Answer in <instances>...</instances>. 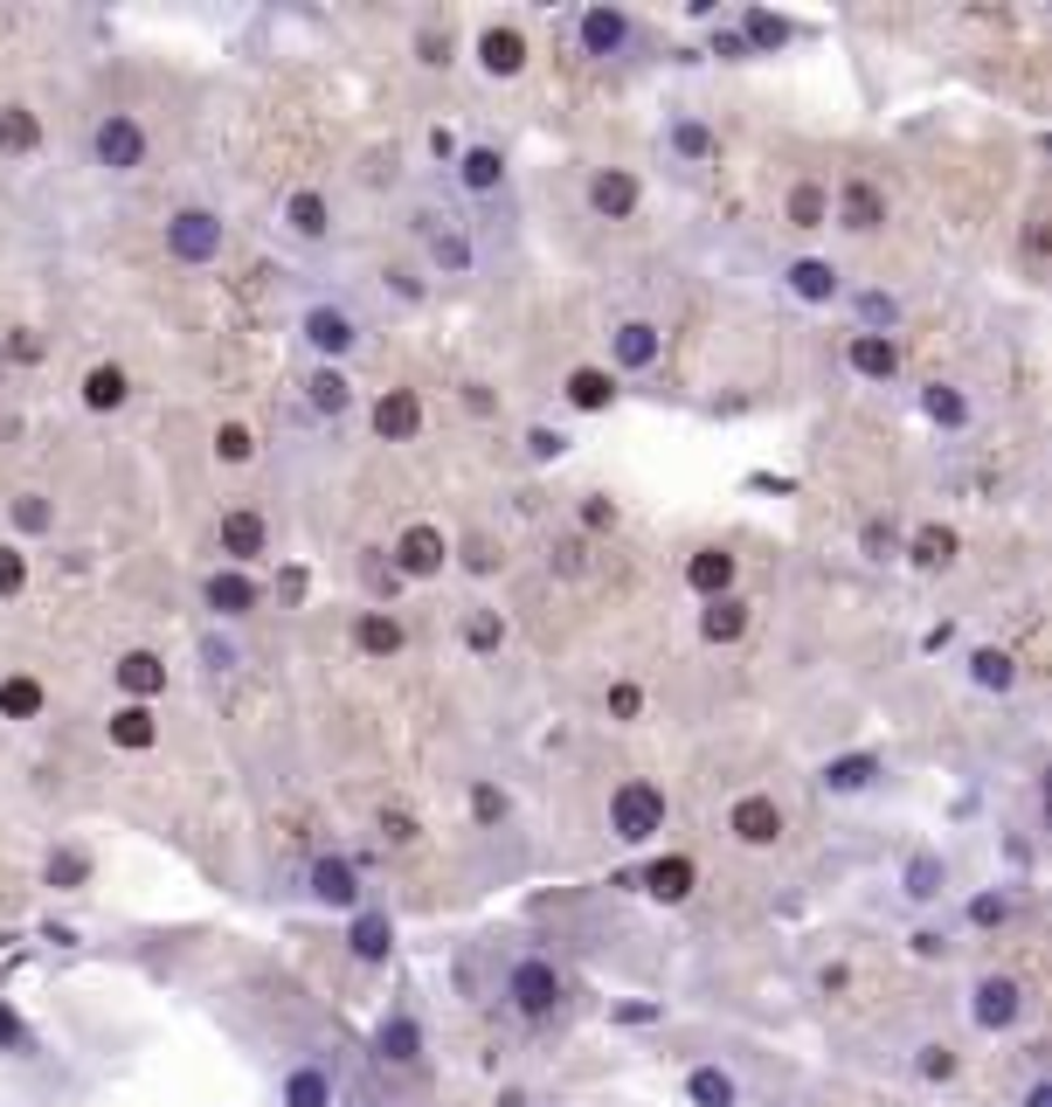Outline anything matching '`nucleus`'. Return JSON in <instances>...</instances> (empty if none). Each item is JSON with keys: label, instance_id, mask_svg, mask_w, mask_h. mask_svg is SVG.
<instances>
[{"label": "nucleus", "instance_id": "nucleus-1", "mask_svg": "<svg viewBox=\"0 0 1052 1107\" xmlns=\"http://www.w3.org/2000/svg\"><path fill=\"white\" fill-rule=\"evenodd\" d=\"M665 790L658 782H644V776H630V782H616L610 790V831L624 838V844H651L658 831H665Z\"/></svg>", "mask_w": 1052, "mask_h": 1107}, {"label": "nucleus", "instance_id": "nucleus-2", "mask_svg": "<svg viewBox=\"0 0 1052 1107\" xmlns=\"http://www.w3.org/2000/svg\"><path fill=\"white\" fill-rule=\"evenodd\" d=\"M146 153H153V139H146V125L132 118V111H104V118L90 125V160H98L104 174H139Z\"/></svg>", "mask_w": 1052, "mask_h": 1107}, {"label": "nucleus", "instance_id": "nucleus-3", "mask_svg": "<svg viewBox=\"0 0 1052 1107\" xmlns=\"http://www.w3.org/2000/svg\"><path fill=\"white\" fill-rule=\"evenodd\" d=\"M229 250V229H222V215L215 209H174L166 215V256L174 264H215V256Z\"/></svg>", "mask_w": 1052, "mask_h": 1107}, {"label": "nucleus", "instance_id": "nucleus-4", "mask_svg": "<svg viewBox=\"0 0 1052 1107\" xmlns=\"http://www.w3.org/2000/svg\"><path fill=\"white\" fill-rule=\"evenodd\" d=\"M505 997H513L519 1018H554V1004H561V969L548 963V955H519L513 976H505Z\"/></svg>", "mask_w": 1052, "mask_h": 1107}, {"label": "nucleus", "instance_id": "nucleus-5", "mask_svg": "<svg viewBox=\"0 0 1052 1107\" xmlns=\"http://www.w3.org/2000/svg\"><path fill=\"white\" fill-rule=\"evenodd\" d=\"M305 347L318 353V367H340L353 347H361V318L347 305H312L305 312Z\"/></svg>", "mask_w": 1052, "mask_h": 1107}, {"label": "nucleus", "instance_id": "nucleus-6", "mask_svg": "<svg viewBox=\"0 0 1052 1107\" xmlns=\"http://www.w3.org/2000/svg\"><path fill=\"white\" fill-rule=\"evenodd\" d=\"M443 568H450V540H443V527L416 519V527L394 540V575H402V581H437Z\"/></svg>", "mask_w": 1052, "mask_h": 1107}, {"label": "nucleus", "instance_id": "nucleus-7", "mask_svg": "<svg viewBox=\"0 0 1052 1107\" xmlns=\"http://www.w3.org/2000/svg\"><path fill=\"white\" fill-rule=\"evenodd\" d=\"M215 548H222V568H250V561L271 548V527H263L256 505H229L215 519Z\"/></svg>", "mask_w": 1052, "mask_h": 1107}, {"label": "nucleus", "instance_id": "nucleus-8", "mask_svg": "<svg viewBox=\"0 0 1052 1107\" xmlns=\"http://www.w3.org/2000/svg\"><path fill=\"white\" fill-rule=\"evenodd\" d=\"M665 361V326H651V318H624V326H610V367L616 374H644Z\"/></svg>", "mask_w": 1052, "mask_h": 1107}, {"label": "nucleus", "instance_id": "nucleus-9", "mask_svg": "<svg viewBox=\"0 0 1052 1107\" xmlns=\"http://www.w3.org/2000/svg\"><path fill=\"white\" fill-rule=\"evenodd\" d=\"M727 831H735L741 844H755V852H768V844H782V803L762 796V790L735 796V810H727Z\"/></svg>", "mask_w": 1052, "mask_h": 1107}, {"label": "nucleus", "instance_id": "nucleus-10", "mask_svg": "<svg viewBox=\"0 0 1052 1107\" xmlns=\"http://www.w3.org/2000/svg\"><path fill=\"white\" fill-rule=\"evenodd\" d=\"M630 35H637V28H630L624 8H581V22H575V42H581V55H596V63L624 55Z\"/></svg>", "mask_w": 1052, "mask_h": 1107}, {"label": "nucleus", "instance_id": "nucleus-11", "mask_svg": "<svg viewBox=\"0 0 1052 1107\" xmlns=\"http://www.w3.org/2000/svg\"><path fill=\"white\" fill-rule=\"evenodd\" d=\"M637 201H644V187H637L630 166H596V174H589V215H603V222H630V215H637Z\"/></svg>", "mask_w": 1052, "mask_h": 1107}, {"label": "nucleus", "instance_id": "nucleus-12", "mask_svg": "<svg viewBox=\"0 0 1052 1107\" xmlns=\"http://www.w3.org/2000/svg\"><path fill=\"white\" fill-rule=\"evenodd\" d=\"M831 222H838V229H852V236L887 229V194H879L873 180H844L831 194Z\"/></svg>", "mask_w": 1052, "mask_h": 1107}, {"label": "nucleus", "instance_id": "nucleus-13", "mask_svg": "<svg viewBox=\"0 0 1052 1107\" xmlns=\"http://www.w3.org/2000/svg\"><path fill=\"white\" fill-rule=\"evenodd\" d=\"M526 55H534V49H526V35L513 28V22H485L478 28V70H485V77H519V70H526Z\"/></svg>", "mask_w": 1052, "mask_h": 1107}, {"label": "nucleus", "instance_id": "nucleus-14", "mask_svg": "<svg viewBox=\"0 0 1052 1107\" xmlns=\"http://www.w3.org/2000/svg\"><path fill=\"white\" fill-rule=\"evenodd\" d=\"M844 367H852L859 381L887 388L900 374V340H893V332H852V340H844Z\"/></svg>", "mask_w": 1052, "mask_h": 1107}, {"label": "nucleus", "instance_id": "nucleus-15", "mask_svg": "<svg viewBox=\"0 0 1052 1107\" xmlns=\"http://www.w3.org/2000/svg\"><path fill=\"white\" fill-rule=\"evenodd\" d=\"M201 603H209L215 616H256L263 589H256V575H250V568H215L209 581H201Z\"/></svg>", "mask_w": 1052, "mask_h": 1107}, {"label": "nucleus", "instance_id": "nucleus-16", "mask_svg": "<svg viewBox=\"0 0 1052 1107\" xmlns=\"http://www.w3.org/2000/svg\"><path fill=\"white\" fill-rule=\"evenodd\" d=\"M111 685H118L125 700L153 706L160 692H166V658H160V651H125V658L111 665Z\"/></svg>", "mask_w": 1052, "mask_h": 1107}, {"label": "nucleus", "instance_id": "nucleus-17", "mask_svg": "<svg viewBox=\"0 0 1052 1107\" xmlns=\"http://www.w3.org/2000/svg\"><path fill=\"white\" fill-rule=\"evenodd\" d=\"M423 429V395L416 388H388V395H374V437L381 443H409Z\"/></svg>", "mask_w": 1052, "mask_h": 1107}, {"label": "nucleus", "instance_id": "nucleus-18", "mask_svg": "<svg viewBox=\"0 0 1052 1107\" xmlns=\"http://www.w3.org/2000/svg\"><path fill=\"white\" fill-rule=\"evenodd\" d=\"M789 298H803V305H831V298L844 291V271L831 264V256H797V264L782 271Z\"/></svg>", "mask_w": 1052, "mask_h": 1107}, {"label": "nucleus", "instance_id": "nucleus-19", "mask_svg": "<svg viewBox=\"0 0 1052 1107\" xmlns=\"http://www.w3.org/2000/svg\"><path fill=\"white\" fill-rule=\"evenodd\" d=\"M1018 1010H1025L1018 976H984V983H976V1024H984V1031H1011V1024H1018Z\"/></svg>", "mask_w": 1052, "mask_h": 1107}, {"label": "nucleus", "instance_id": "nucleus-20", "mask_svg": "<svg viewBox=\"0 0 1052 1107\" xmlns=\"http://www.w3.org/2000/svg\"><path fill=\"white\" fill-rule=\"evenodd\" d=\"M104 741H111V747H125V755H146V747L160 741V720H153V706H139V700H118V706H111V720H104Z\"/></svg>", "mask_w": 1052, "mask_h": 1107}, {"label": "nucleus", "instance_id": "nucleus-21", "mask_svg": "<svg viewBox=\"0 0 1052 1107\" xmlns=\"http://www.w3.org/2000/svg\"><path fill=\"white\" fill-rule=\"evenodd\" d=\"M416 236L429 242V264H437L443 277H464V271H472V242L450 229L443 215H429V209H423V215H416Z\"/></svg>", "mask_w": 1052, "mask_h": 1107}, {"label": "nucleus", "instance_id": "nucleus-22", "mask_svg": "<svg viewBox=\"0 0 1052 1107\" xmlns=\"http://www.w3.org/2000/svg\"><path fill=\"white\" fill-rule=\"evenodd\" d=\"M285 229L298 242H326L333 236V201L318 194V187H291L285 194Z\"/></svg>", "mask_w": 1052, "mask_h": 1107}, {"label": "nucleus", "instance_id": "nucleus-23", "mask_svg": "<svg viewBox=\"0 0 1052 1107\" xmlns=\"http://www.w3.org/2000/svg\"><path fill=\"white\" fill-rule=\"evenodd\" d=\"M402 644H409V630H402L394 609H361L353 616V651H361V658H394Z\"/></svg>", "mask_w": 1052, "mask_h": 1107}, {"label": "nucleus", "instance_id": "nucleus-24", "mask_svg": "<svg viewBox=\"0 0 1052 1107\" xmlns=\"http://www.w3.org/2000/svg\"><path fill=\"white\" fill-rule=\"evenodd\" d=\"M735 575H741V561L727 554V548H700V554L686 561V589L706 595V603H713V595H735Z\"/></svg>", "mask_w": 1052, "mask_h": 1107}, {"label": "nucleus", "instance_id": "nucleus-25", "mask_svg": "<svg viewBox=\"0 0 1052 1107\" xmlns=\"http://www.w3.org/2000/svg\"><path fill=\"white\" fill-rule=\"evenodd\" d=\"M458 180H464V194H499L505 187V153L499 146H458Z\"/></svg>", "mask_w": 1052, "mask_h": 1107}, {"label": "nucleus", "instance_id": "nucleus-26", "mask_svg": "<svg viewBox=\"0 0 1052 1107\" xmlns=\"http://www.w3.org/2000/svg\"><path fill=\"white\" fill-rule=\"evenodd\" d=\"M125 402H132V374L118 361H98L84 374V408L90 416H111V408H125Z\"/></svg>", "mask_w": 1052, "mask_h": 1107}, {"label": "nucleus", "instance_id": "nucleus-27", "mask_svg": "<svg viewBox=\"0 0 1052 1107\" xmlns=\"http://www.w3.org/2000/svg\"><path fill=\"white\" fill-rule=\"evenodd\" d=\"M312 900L318 907H361V872L347 858H318L312 866Z\"/></svg>", "mask_w": 1052, "mask_h": 1107}, {"label": "nucleus", "instance_id": "nucleus-28", "mask_svg": "<svg viewBox=\"0 0 1052 1107\" xmlns=\"http://www.w3.org/2000/svg\"><path fill=\"white\" fill-rule=\"evenodd\" d=\"M782 222H789V229H824V222H831V187H824V180H797L782 194Z\"/></svg>", "mask_w": 1052, "mask_h": 1107}, {"label": "nucleus", "instance_id": "nucleus-29", "mask_svg": "<svg viewBox=\"0 0 1052 1107\" xmlns=\"http://www.w3.org/2000/svg\"><path fill=\"white\" fill-rule=\"evenodd\" d=\"M700 637L706 644H741L748 637V603L741 595H713V603L700 609Z\"/></svg>", "mask_w": 1052, "mask_h": 1107}, {"label": "nucleus", "instance_id": "nucleus-30", "mask_svg": "<svg viewBox=\"0 0 1052 1107\" xmlns=\"http://www.w3.org/2000/svg\"><path fill=\"white\" fill-rule=\"evenodd\" d=\"M692 879H700V866L672 852V858H658V866H644V893H651V900H665V907H679V900L692 893Z\"/></svg>", "mask_w": 1052, "mask_h": 1107}, {"label": "nucleus", "instance_id": "nucleus-31", "mask_svg": "<svg viewBox=\"0 0 1052 1107\" xmlns=\"http://www.w3.org/2000/svg\"><path fill=\"white\" fill-rule=\"evenodd\" d=\"M374 1045H381V1059H388V1066H416V1059H423V1031H416V1018H409V1010L381 1018Z\"/></svg>", "mask_w": 1052, "mask_h": 1107}, {"label": "nucleus", "instance_id": "nucleus-32", "mask_svg": "<svg viewBox=\"0 0 1052 1107\" xmlns=\"http://www.w3.org/2000/svg\"><path fill=\"white\" fill-rule=\"evenodd\" d=\"M610 402H616V374H610V367H575V374H568V408H581V416H603Z\"/></svg>", "mask_w": 1052, "mask_h": 1107}, {"label": "nucleus", "instance_id": "nucleus-33", "mask_svg": "<svg viewBox=\"0 0 1052 1107\" xmlns=\"http://www.w3.org/2000/svg\"><path fill=\"white\" fill-rule=\"evenodd\" d=\"M42 706H49L42 679H28V671H8V679H0V720H42Z\"/></svg>", "mask_w": 1052, "mask_h": 1107}, {"label": "nucleus", "instance_id": "nucleus-34", "mask_svg": "<svg viewBox=\"0 0 1052 1107\" xmlns=\"http://www.w3.org/2000/svg\"><path fill=\"white\" fill-rule=\"evenodd\" d=\"M305 402L318 408V416H347V408H353V381L340 367H312L305 374Z\"/></svg>", "mask_w": 1052, "mask_h": 1107}, {"label": "nucleus", "instance_id": "nucleus-35", "mask_svg": "<svg viewBox=\"0 0 1052 1107\" xmlns=\"http://www.w3.org/2000/svg\"><path fill=\"white\" fill-rule=\"evenodd\" d=\"M873 776H879V755H838V762H824V790L831 796H859V790H873Z\"/></svg>", "mask_w": 1052, "mask_h": 1107}, {"label": "nucleus", "instance_id": "nucleus-36", "mask_svg": "<svg viewBox=\"0 0 1052 1107\" xmlns=\"http://www.w3.org/2000/svg\"><path fill=\"white\" fill-rule=\"evenodd\" d=\"M42 146V125H35V111L28 104H0V153H35Z\"/></svg>", "mask_w": 1052, "mask_h": 1107}, {"label": "nucleus", "instance_id": "nucleus-37", "mask_svg": "<svg viewBox=\"0 0 1052 1107\" xmlns=\"http://www.w3.org/2000/svg\"><path fill=\"white\" fill-rule=\"evenodd\" d=\"M920 408H928V423H942V429L969 423V395L955 381H928V388H920Z\"/></svg>", "mask_w": 1052, "mask_h": 1107}, {"label": "nucleus", "instance_id": "nucleus-38", "mask_svg": "<svg viewBox=\"0 0 1052 1107\" xmlns=\"http://www.w3.org/2000/svg\"><path fill=\"white\" fill-rule=\"evenodd\" d=\"M686 1094H692V1107H735L741 1086H735V1073H721V1066H692Z\"/></svg>", "mask_w": 1052, "mask_h": 1107}, {"label": "nucleus", "instance_id": "nucleus-39", "mask_svg": "<svg viewBox=\"0 0 1052 1107\" xmlns=\"http://www.w3.org/2000/svg\"><path fill=\"white\" fill-rule=\"evenodd\" d=\"M969 679L984 685V692H1011V685H1018V658L998 651V644H984V651L969 658Z\"/></svg>", "mask_w": 1052, "mask_h": 1107}, {"label": "nucleus", "instance_id": "nucleus-40", "mask_svg": "<svg viewBox=\"0 0 1052 1107\" xmlns=\"http://www.w3.org/2000/svg\"><path fill=\"white\" fill-rule=\"evenodd\" d=\"M285 1107H333V1073H318V1066H291V1073H285Z\"/></svg>", "mask_w": 1052, "mask_h": 1107}, {"label": "nucleus", "instance_id": "nucleus-41", "mask_svg": "<svg viewBox=\"0 0 1052 1107\" xmlns=\"http://www.w3.org/2000/svg\"><path fill=\"white\" fill-rule=\"evenodd\" d=\"M250 457H256L250 423H215V464H250Z\"/></svg>", "mask_w": 1052, "mask_h": 1107}, {"label": "nucleus", "instance_id": "nucleus-42", "mask_svg": "<svg viewBox=\"0 0 1052 1107\" xmlns=\"http://www.w3.org/2000/svg\"><path fill=\"white\" fill-rule=\"evenodd\" d=\"M859 318H866L859 332H893L900 326V298L893 291H859Z\"/></svg>", "mask_w": 1052, "mask_h": 1107}, {"label": "nucleus", "instance_id": "nucleus-43", "mask_svg": "<svg viewBox=\"0 0 1052 1107\" xmlns=\"http://www.w3.org/2000/svg\"><path fill=\"white\" fill-rule=\"evenodd\" d=\"M914 561H920V568H949V561H955V533L949 527H920L914 533Z\"/></svg>", "mask_w": 1052, "mask_h": 1107}, {"label": "nucleus", "instance_id": "nucleus-44", "mask_svg": "<svg viewBox=\"0 0 1052 1107\" xmlns=\"http://www.w3.org/2000/svg\"><path fill=\"white\" fill-rule=\"evenodd\" d=\"M464 644H472V651H499L505 644V616L499 609H472V616H464Z\"/></svg>", "mask_w": 1052, "mask_h": 1107}, {"label": "nucleus", "instance_id": "nucleus-45", "mask_svg": "<svg viewBox=\"0 0 1052 1107\" xmlns=\"http://www.w3.org/2000/svg\"><path fill=\"white\" fill-rule=\"evenodd\" d=\"M665 146H672L679 160H706V153H713V133H706L700 118H679V125L665 133Z\"/></svg>", "mask_w": 1052, "mask_h": 1107}, {"label": "nucleus", "instance_id": "nucleus-46", "mask_svg": "<svg viewBox=\"0 0 1052 1107\" xmlns=\"http://www.w3.org/2000/svg\"><path fill=\"white\" fill-rule=\"evenodd\" d=\"M22 589H28V554L14 540H0V603H14Z\"/></svg>", "mask_w": 1052, "mask_h": 1107}, {"label": "nucleus", "instance_id": "nucleus-47", "mask_svg": "<svg viewBox=\"0 0 1052 1107\" xmlns=\"http://www.w3.org/2000/svg\"><path fill=\"white\" fill-rule=\"evenodd\" d=\"M14 527H22V533H49V527H55L49 499H42V492H22V499H14Z\"/></svg>", "mask_w": 1052, "mask_h": 1107}, {"label": "nucleus", "instance_id": "nucleus-48", "mask_svg": "<svg viewBox=\"0 0 1052 1107\" xmlns=\"http://www.w3.org/2000/svg\"><path fill=\"white\" fill-rule=\"evenodd\" d=\"M353 955H361V963H381V955H388V921H381V914H367V921L353 928Z\"/></svg>", "mask_w": 1052, "mask_h": 1107}, {"label": "nucleus", "instance_id": "nucleus-49", "mask_svg": "<svg viewBox=\"0 0 1052 1107\" xmlns=\"http://www.w3.org/2000/svg\"><path fill=\"white\" fill-rule=\"evenodd\" d=\"M416 63H429V70H443V63H450V28H437V22H423V28H416Z\"/></svg>", "mask_w": 1052, "mask_h": 1107}, {"label": "nucleus", "instance_id": "nucleus-50", "mask_svg": "<svg viewBox=\"0 0 1052 1107\" xmlns=\"http://www.w3.org/2000/svg\"><path fill=\"white\" fill-rule=\"evenodd\" d=\"M741 28H748L755 49H782L789 42V22H776V14H741Z\"/></svg>", "mask_w": 1052, "mask_h": 1107}, {"label": "nucleus", "instance_id": "nucleus-51", "mask_svg": "<svg viewBox=\"0 0 1052 1107\" xmlns=\"http://www.w3.org/2000/svg\"><path fill=\"white\" fill-rule=\"evenodd\" d=\"M942 879H949L942 858H914V866H907V893H914V900H928V893H942Z\"/></svg>", "mask_w": 1052, "mask_h": 1107}, {"label": "nucleus", "instance_id": "nucleus-52", "mask_svg": "<svg viewBox=\"0 0 1052 1107\" xmlns=\"http://www.w3.org/2000/svg\"><path fill=\"white\" fill-rule=\"evenodd\" d=\"M603 706H610V720H637V713H644V685H630V679H616V685H610V700H603Z\"/></svg>", "mask_w": 1052, "mask_h": 1107}, {"label": "nucleus", "instance_id": "nucleus-53", "mask_svg": "<svg viewBox=\"0 0 1052 1107\" xmlns=\"http://www.w3.org/2000/svg\"><path fill=\"white\" fill-rule=\"evenodd\" d=\"M84 872H90V858H84V852H49V879H55V886H77Z\"/></svg>", "mask_w": 1052, "mask_h": 1107}, {"label": "nucleus", "instance_id": "nucleus-54", "mask_svg": "<svg viewBox=\"0 0 1052 1107\" xmlns=\"http://www.w3.org/2000/svg\"><path fill=\"white\" fill-rule=\"evenodd\" d=\"M561 450H568V437H561V429H526V457H534V464L561 457Z\"/></svg>", "mask_w": 1052, "mask_h": 1107}, {"label": "nucleus", "instance_id": "nucleus-55", "mask_svg": "<svg viewBox=\"0 0 1052 1107\" xmlns=\"http://www.w3.org/2000/svg\"><path fill=\"white\" fill-rule=\"evenodd\" d=\"M472 817H478V823H499V817H505V790L478 782V790H472Z\"/></svg>", "mask_w": 1052, "mask_h": 1107}, {"label": "nucleus", "instance_id": "nucleus-56", "mask_svg": "<svg viewBox=\"0 0 1052 1107\" xmlns=\"http://www.w3.org/2000/svg\"><path fill=\"white\" fill-rule=\"evenodd\" d=\"M859 548H866L873 561H887V554L900 548V533H893V527H879V519H873V527H866V533H859Z\"/></svg>", "mask_w": 1052, "mask_h": 1107}, {"label": "nucleus", "instance_id": "nucleus-57", "mask_svg": "<svg viewBox=\"0 0 1052 1107\" xmlns=\"http://www.w3.org/2000/svg\"><path fill=\"white\" fill-rule=\"evenodd\" d=\"M388 285H394V291H402V298H409V305H423V277H416V271H409V264H388Z\"/></svg>", "mask_w": 1052, "mask_h": 1107}, {"label": "nucleus", "instance_id": "nucleus-58", "mask_svg": "<svg viewBox=\"0 0 1052 1107\" xmlns=\"http://www.w3.org/2000/svg\"><path fill=\"white\" fill-rule=\"evenodd\" d=\"M381 838H388V844H416V817H402V810L381 817Z\"/></svg>", "mask_w": 1052, "mask_h": 1107}, {"label": "nucleus", "instance_id": "nucleus-59", "mask_svg": "<svg viewBox=\"0 0 1052 1107\" xmlns=\"http://www.w3.org/2000/svg\"><path fill=\"white\" fill-rule=\"evenodd\" d=\"M581 527H596V533L616 527V505H610V499H589V505H581Z\"/></svg>", "mask_w": 1052, "mask_h": 1107}, {"label": "nucleus", "instance_id": "nucleus-60", "mask_svg": "<svg viewBox=\"0 0 1052 1107\" xmlns=\"http://www.w3.org/2000/svg\"><path fill=\"white\" fill-rule=\"evenodd\" d=\"M429 153H437V160H458V133H443V125H437V133H429Z\"/></svg>", "mask_w": 1052, "mask_h": 1107}, {"label": "nucleus", "instance_id": "nucleus-61", "mask_svg": "<svg viewBox=\"0 0 1052 1107\" xmlns=\"http://www.w3.org/2000/svg\"><path fill=\"white\" fill-rule=\"evenodd\" d=\"M499 1107H526V1094H519V1086H505V1094H499Z\"/></svg>", "mask_w": 1052, "mask_h": 1107}, {"label": "nucleus", "instance_id": "nucleus-62", "mask_svg": "<svg viewBox=\"0 0 1052 1107\" xmlns=\"http://www.w3.org/2000/svg\"><path fill=\"white\" fill-rule=\"evenodd\" d=\"M1052 1094H1045V1086H1031V1094H1025V1107H1045Z\"/></svg>", "mask_w": 1052, "mask_h": 1107}]
</instances>
